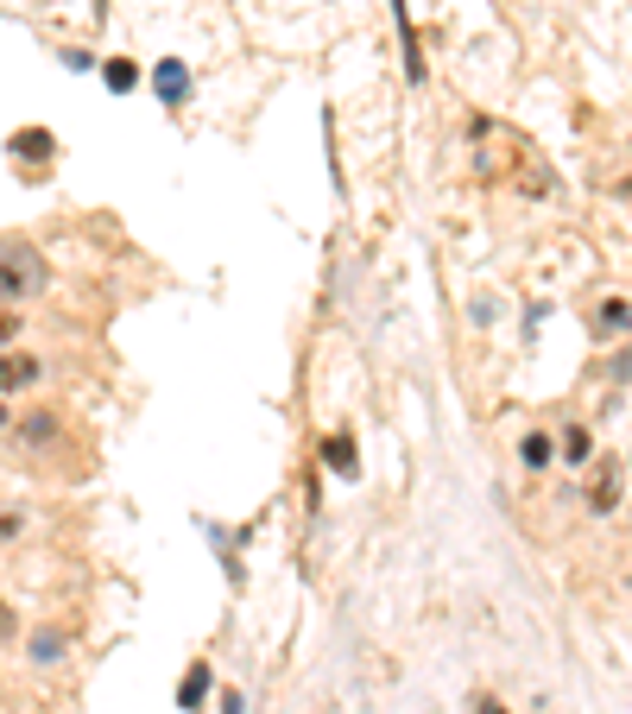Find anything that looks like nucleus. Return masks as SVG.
<instances>
[{"label":"nucleus","instance_id":"1","mask_svg":"<svg viewBox=\"0 0 632 714\" xmlns=\"http://www.w3.org/2000/svg\"><path fill=\"white\" fill-rule=\"evenodd\" d=\"M45 291H51V266H45V253L32 241H0V304H39Z\"/></svg>","mask_w":632,"mask_h":714},{"label":"nucleus","instance_id":"2","mask_svg":"<svg viewBox=\"0 0 632 714\" xmlns=\"http://www.w3.org/2000/svg\"><path fill=\"white\" fill-rule=\"evenodd\" d=\"M7 153L20 172H45V165H58V134L51 127H20V134L7 139Z\"/></svg>","mask_w":632,"mask_h":714},{"label":"nucleus","instance_id":"3","mask_svg":"<svg viewBox=\"0 0 632 714\" xmlns=\"http://www.w3.org/2000/svg\"><path fill=\"white\" fill-rule=\"evenodd\" d=\"M39 380H45V354H32V348H7V354H0V399L32 392Z\"/></svg>","mask_w":632,"mask_h":714},{"label":"nucleus","instance_id":"4","mask_svg":"<svg viewBox=\"0 0 632 714\" xmlns=\"http://www.w3.org/2000/svg\"><path fill=\"white\" fill-rule=\"evenodd\" d=\"M620 493H626V462H620V456H608V462L594 468V481H589V512H594V519L620 512Z\"/></svg>","mask_w":632,"mask_h":714},{"label":"nucleus","instance_id":"5","mask_svg":"<svg viewBox=\"0 0 632 714\" xmlns=\"http://www.w3.org/2000/svg\"><path fill=\"white\" fill-rule=\"evenodd\" d=\"M13 437H20L26 456H45V449H51V443L63 437V418H58L51 405H32V411L20 418V424H13Z\"/></svg>","mask_w":632,"mask_h":714},{"label":"nucleus","instance_id":"6","mask_svg":"<svg viewBox=\"0 0 632 714\" xmlns=\"http://www.w3.org/2000/svg\"><path fill=\"white\" fill-rule=\"evenodd\" d=\"M152 96L178 115L184 101H190V63H184V58H158L152 63Z\"/></svg>","mask_w":632,"mask_h":714},{"label":"nucleus","instance_id":"7","mask_svg":"<svg viewBox=\"0 0 632 714\" xmlns=\"http://www.w3.org/2000/svg\"><path fill=\"white\" fill-rule=\"evenodd\" d=\"M316 456H323V468H329L336 481H355V475H361V449H355V430H336V437H323V449H316Z\"/></svg>","mask_w":632,"mask_h":714},{"label":"nucleus","instance_id":"8","mask_svg":"<svg viewBox=\"0 0 632 714\" xmlns=\"http://www.w3.org/2000/svg\"><path fill=\"white\" fill-rule=\"evenodd\" d=\"M63 652H70V633H58V626H39V633L26 638V664L32 671H58Z\"/></svg>","mask_w":632,"mask_h":714},{"label":"nucleus","instance_id":"9","mask_svg":"<svg viewBox=\"0 0 632 714\" xmlns=\"http://www.w3.org/2000/svg\"><path fill=\"white\" fill-rule=\"evenodd\" d=\"M209 689H216V671H209V657H190V671H184V683H178V708H184V714H203Z\"/></svg>","mask_w":632,"mask_h":714},{"label":"nucleus","instance_id":"10","mask_svg":"<svg viewBox=\"0 0 632 714\" xmlns=\"http://www.w3.org/2000/svg\"><path fill=\"white\" fill-rule=\"evenodd\" d=\"M556 462H563V468H589V462H594V437H589V424H563Z\"/></svg>","mask_w":632,"mask_h":714},{"label":"nucleus","instance_id":"11","mask_svg":"<svg viewBox=\"0 0 632 714\" xmlns=\"http://www.w3.org/2000/svg\"><path fill=\"white\" fill-rule=\"evenodd\" d=\"M519 462L532 468V475H544V468L556 462V437H551V430H525V443H519Z\"/></svg>","mask_w":632,"mask_h":714},{"label":"nucleus","instance_id":"12","mask_svg":"<svg viewBox=\"0 0 632 714\" xmlns=\"http://www.w3.org/2000/svg\"><path fill=\"white\" fill-rule=\"evenodd\" d=\"M393 20H398V45H405V77L424 82V58H417V26L405 13V0H393Z\"/></svg>","mask_w":632,"mask_h":714},{"label":"nucleus","instance_id":"13","mask_svg":"<svg viewBox=\"0 0 632 714\" xmlns=\"http://www.w3.org/2000/svg\"><path fill=\"white\" fill-rule=\"evenodd\" d=\"M101 82H108L115 96H134V89H139V63L134 58H108V63H101Z\"/></svg>","mask_w":632,"mask_h":714},{"label":"nucleus","instance_id":"14","mask_svg":"<svg viewBox=\"0 0 632 714\" xmlns=\"http://www.w3.org/2000/svg\"><path fill=\"white\" fill-rule=\"evenodd\" d=\"M13 638H20V607H13V600L0 595V652H7Z\"/></svg>","mask_w":632,"mask_h":714},{"label":"nucleus","instance_id":"15","mask_svg":"<svg viewBox=\"0 0 632 714\" xmlns=\"http://www.w3.org/2000/svg\"><path fill=\"white\" fill-rule=\"evenodd\" d=\"M594 323H601V329H613V335H620V329H626V297H608V304H601V316H594Z\"/></svg>","mask_w":632,"mask_h":714},{"label":"nucleus","instance_id":"16","mask_svg":"<svg viewBox=\"0 0 632 714\" xmlns=\"http://www.w3.org/2000/svg\"><path fill=\"white\" fill-rule=\"evenodd\" d=\"M20 323H26L20 310H13V304H0V348H13V342H20Z\"/></svg>","mask_w":632,"mask_h":714},{"label":"nucleus","instance_id":"17","mask_svg":"<svg viewBox=\"0 0 632 714\" xmlns=\"http://www.w3.org/2000/svg\"><path fill=\"white\" fill-rule=\"evenodd\" d=\"M26 531V512H0V544H13Z\"/></svg>","mask_w":632,"mask_h":714},{"label":"nucleus","instance_id":"18","mask_svg":"<svg viewBox=\"0 0 632 714\" xmlns=\"http://www.w3.org/2000/svg\"><path fill=\"white\" fill-rule=\"evenodd\" d=\"M221 714H247V695H240V689H221Z\"/></svg>","mask_w":632,"mask_h":714},{"label":"nucleus","instance_id":"19","mask_svg":"<svg viewBox=\"0 0 632 714\" xmlns=\"http://www.w3.org/2000/svg\"><path fill=\"white\" fill-rule=\"evenodd\" d=\"M474 714H506V708H500L494 695H474Z\"/></svg>","mask_w":632,"mask_h":714},{"label":"nucleus","instance_id":"20","mask_svg":"<svg viewBox=\"0 0 632 714\" xmlns=\"http://www.w3.org/2000/svg\"><path fill=\"white\" fill-rule=\"evenodd\" d=\"M7 430H13V411H7V399H0V437H7Z\"/></svg>","mask_w":632,"mask_h":714}]
</instances>
